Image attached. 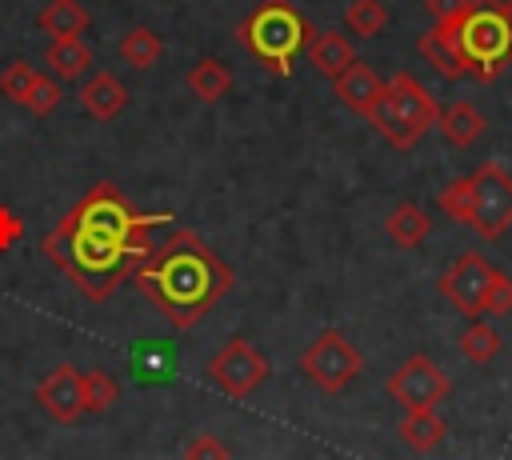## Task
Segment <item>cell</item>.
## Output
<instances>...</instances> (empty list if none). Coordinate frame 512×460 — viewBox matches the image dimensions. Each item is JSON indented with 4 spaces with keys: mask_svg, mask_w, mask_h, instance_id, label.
<instances>
[{
    "mask_svg": "<svg viewBox=\"0 0 512 460\" xmlns=\"http://www.w3.org/2000/svg\"><path fill=\"white\" fill-rule=\"evenodd\" d=\"M184 84H188V92H192L196 100L216 104V100H224V96L232 92V72H228L216 56H204V60L192 64V72L184 76Z\"/></svg>",
    "mask_w": 512,
    "mask_h": 460,
    "instance_id": "cell-17",
    "label": "cell"
},
{
    "mask_svg": "<svg viewBox=\"0 0 512 460\" xmlns=\"http://www.w3.org/2000/svg\"><path fill=\"white\" fill-rule=\"evenodd\" d=\"M80 104H84V112H88L92 120L108 124V120H116V116L128 108V88L120 84L116 72H92V76L80 84Z\"/></svg>",
    "mask_w": 512,
    "mask_h": 460,
    "instance_id": "cell-13",
    "label": "cell"
},
{
    "mask_svg": "<svg viewBox=\"0 0 512 460\" xmlns=\"http://www.w3.org/2000/svg\"><path fill=\"white\" fill-rule=\"evenodd\" d=\"M468 8H472V0H424V12H428L436 24L456 20V16H464Z\"/></svg>",
    "mask_w": 512,
    "mask_h": 460,
    "instance_id": "cell-31",
    "label": "cell"
},
{
    "mask_svg": "<svg viewBox=\"0 0 512 460\" xmlns=\"http://www.w3.org/2000/svg\"><path fill=\"white\" fill-rule=\"evenodd\" d=\"M116 52H120V60H124L128 68H152V64L164 56V40H160L152 28L136 24V28H128V32L116 40Z\"/></svg>",
    "mask_w": 512,
    "mask_h": 460,
    "instance_id": "cell-22",
    "label": "cell"
},
{
    "mask_svg": "<svg viewBox=\"0 0 512 460\" xmlns=\"http://www.w3.org/2000/svg\"><path fill=\"white\" fill-rule=\"evenodd\" d=\"M436 204H440V212H444L448 220H456V224H468V220H472V192H468V176H456V180H448V184L440 188Z\"/></svg>",
    "mask_w": 512,
    "mask_h": 460,
    "instance_id": "cell-26",
    "label": "cell"
},
{
    "mask_svg": "<svg viewBox=\"0 0 512 460\" xmlns=\"http://www.w3.org/2000/svg\"><path fill=\"white\" fill-rule=\"evenodd\" d=\"M416 48H420V56L444 76V80H460V76H468V68H464V56H460V48H456V36H452V20H444V24H432L420 40H416Z\"/></svg>",
    "mask_w": 512,
    "mask_h": 460,
    "instance_id": "cell-15",
    "label": "cell"
},
{
    "mask_svg": "<svg viewBox=\"0 0 512 460\" xmlns=\"http://www.w3.org/2000/svg\"><path fill=\"white\" fill-rule=\"evenodd\" d=\"M120 396V384L104 372V368H88L84 372V412H108Z\"/></svg>",
    "mask_w": 512,
    "mask_h": 460,
    "instance_id": "cell-25",
    "label": "cell"
},
{
    "mask_svg": "<svg viewBox=\"0 0 512 460\" xmlns=\"http://www.w3.org/2000/svg\"><path fill=\"white\" fill-rule=\"evenodd\" d=\"M488 312H492V316L512 312V280H508L504 272L496 276V288H492V296H488Z\"/></svg>",
    "mask_w": 512,
    "mask_h": 460,
    "instance_id": "cell-32",
    "label": "cell"
},
{
    "mask_svg": "<svg viewBox=\"0 0 512 460\" xmlns=\"http://www.w3.org/2000/svg\"><path fill=\"white\" fill-rule=\"evenodd\" d=\"M360 368H364L360 348H356L344 332H336V328L320 332V336L300 352V372H304L320 392H344V388L360 376Z\"/></svg>",
    "mask_w": 512,
    "mask_h": 460,
    "instance_id": "cell-6",
    "label": "cell"
},
{
    "mask_svg": "<svg viewBox=\"0 0 512 460\" xmlns=\"http://www.w3.org/2000/svg\"><path fill=\"white\" fill-rule=\"evenodd\" d=\"M456 348H460V356H464V360H472V364H488V360L500 352V336H496V328H492V324L472 320V324L460 332Z\"/></svg>",
    "mask_w": 512,
    "mask_h": 460,
    "instance_id": "cell-23",
    "label": "cell"
},
{
    "mask_svg": "<svg viewBox=\"0 0 512 460\" xmlns=\"http://www.w3.org/2000/svg\"><path fill=\"white\" fill-rule=\"evenodd\" d=\"M44 64H48L56 76H64V80H76L80 72H88V64H92V48H88L80 36L48 40V48H44Z\"/></svg>",
    "mask_w": 512,
    "mask_h": 460,
    "instance_id": "cell-21",
    "label": "cell"
},
{
    "mask_svg": "<svg viewBox=\"0 0 512 460\" xmlns=\"http://www.w3.org/2000/svg\"><path fill=\"white\" fill-rule=\"evenodd\" d=\"M36 400L40 408L60 420V424H72L80 412H84V372L76 364H56L40 384H36Z\"/></svg>",
    "mask_w": 512,
    "mask_h": 460,
    "instance_id": "cell-11",
    "label": "cell"
},
{
    "mask_svg": "<svg viewBox=\"0 0 512 460\" xmlns=\"http://www.w3.org/2000/svg\"><path fill=\"white\" fill-rule=\"evenodd\" d=\"M36 80H40V72H36L28 60H12V64H4V72H0V92H4L8 100L24 104L28 92L36 88Z\"/></svg>",
    "mask_w": 512,
    "mask_h": 460,
    "instance_id": "cell-27",
    "label": "cell"
},
{
    "mask_svg": "<svg viewBox=\"0 0 512 460\" xmlns=\"http://www.w3.org/2000/svg\"><path fill=\"white\" fill-rule=\"evenodd\" d=\"M436 128L444 132V140H448L452 148H468V144H476V140L484 136V116H480L476 104H468V100H452L448 108H440Z\"/></svg>",
    "mask_w": 512,
    "mask_h": 460,
    "instance_id": "cell-16",
    "label": "cell"
},
{
    "mask_svg": "<svg viewBox=\"0 0 512 460\" xmlns=\"http://www.w3.org/2000/svg\"><path fill=\"white\" fill-rule=\"evenodd\" d=\"M56 104H60V80L40 72V80H36V88L28 92L24 108H28L36 120H44V116H52V112H56Z\"/></svg>",
    "mask_w": 512,
    "mask_h": 460,
    "instance_id": "cell-28",
    "label": "cell"
},
{
    "mask_svg": "<svg viewBox=\"0 0 512 460\" xmlns=\"http://www.w3.org/2000/svg\"><path fill=\"white\" fill-rule=\"evenodd\" d=\"M332 88H336V100L348 108V112H356V116H372V108L380 104V96H384V80L364 64V60H356L352 68H344L336 80H332Z\"/></svg>",
    "mask_w": 512,
    "mask_h": 460,
    "instance_id": "cell-12",
    "label": "cell"
},
{
    "mask_svg": "<svg viewBox=\"0 0 512 460\" xmlns=\"http://www.w3.org/2000/svg\"><path fill=\"white\" fill-rule=\"evenodd\" d=\"M40 32H48L52 40H64V36H80L88 28V8L80 0H48V8L36 16Z\"/></svg>",
    "mask_w": 512,
    "mask_h": 460,
    "instance_id": "cell-20",
    "label": "cell"
},
{
    "mask_svg": "<svg viewBox=\"0 0 512 460\" xmlns=\"http://www.w3.org/2000/svg\"><path fill=\"white\" fill-rule=\"evenodd\" d=\"M436 116H440L436 96H432L416 76L396 72L392 80H384V96H380V104L372 108L368 124H372L392 148L408 152V148H416V140L436 124Z\"/></svg>",
    "mask_w": 512,
    "mask_h": 460,
    "instance_id": "cell-5",
    "label": "cell"
},
{
    "mask_svg": "<svg viewBox=\"0 0 512 460\" xmlns=\"http://www.w3.org/2000/svg\"><path fill=\"white\" fill-rule=\"evenodd\" d=\"M504 16H508V28H512V0H504Z\"/></svg>",
    "mask_w": 512,
    "mask_h": 460,
    "instance_id": "cell-33",
    "label": "cell"
},
{
    "mask_svg": "<svg viewBox=\"0 0 512 460\" xmlns=\"http://www.w3.org/2000/svg\"><path fill=\"white\" fill-rule=\"evenodd\" d=\"M388 392L404 412H428L452 392V380L444 376V368H436L428 356L416 352L388 376Z\"/></svg>",
    "mask_w": 512,
    "mask_h": 460,
    "instance_id": "cell-10",
    "label": "cell"
},
{
    "mask_svg": "<svg viewBox=\"0 0 512 460\" xmlns=\"http://www.w3.org/2000/svg\"><path fill=\"white\" fill-rule=\"evenodd\" d=\"M468 192H472L468 228H476L480 240H500L512 228V176L500 164H480L468 176Z\"/></svg>",
    "mask_w": 512,
    "mask_h": 460,
    "instance_id": "cell-8",
    "label": "cell"
},
{
    "mask_svg": "<svg viewBox=\"0 0 512 460\" xmlns=\"http://www.w3.org/2000/svg\"><path fill=\"white\" fill-rule=\"evenodd\" d=\"M184 460H232V452H228V444H224L220 436L200 432V436L184 448Z\"/></svg>",
    "mask_w": 512,
    "mask_h": 460,
    "instance_id": "cell-29",
    "label": "cell"
},
{
    "mask_svg": "<svg viewBox=\"0 0 512 460\" xmlns=\"http://www.w3.org/2000/svg\"><path fill=\"white\" fill-rule=\"evenodd\" d=\"M400 440L412 448V452H432L440 440H444V432H448V424H444V416L436 412V408H428V412H404V420H400Z\"/></svg>",
    "mask_w": 512,
    "mask_h": 460,
    "instance_id": "cell-19",
    "label": "cell"
},
{
    "mask_svg": "<svg viewBox=\"0 0 512 460\" xmlns=\"http://www.w3.org/2000/svg\"><path fill=\"white\" fill-rule=\"evenodd\" d=\"M456 48L472 80L488 84L512 64V28L504 16V0H472L464 16L452 20Z\"/></svg>",
    "mask_w": 512,
    "mask_h": 460,
    "instance_id": "cell-4",
    "label": "cell"
},
{
    "mask_svg": "<svg viewBox=\"0 0 512 460\" xmlns=\"http://www.w3.org/2000/svg\"><path fill=\"white\" fill-rule=\"evenodd\" d=\"M304 56H308V64H312L320 76H328V80H336L344 68L356 64V48H352V40H348L344 32H336V28L316 32V36L308 40Z\"/></svg>",
    "mask_w": 512,
    "mask_h": 460,
    "instance_id": "cell-14",
    "label": "cell"
},
{
    "mask_svg": "<svg viewBox=\"0 0 512 460\" xmlns=\"http://www.w3.org/2000/svg\"><path fill=\"white\" fill-rule=\"evenodd\" d=\"M268 376H272L268 356H264L252 340H244V336H232V340L208 360V380H212L220 392L236 396V400L252 396Z\"/></svg>",
    "mask_w": 512,
    "mask_h": 460,
    "instance_id": "cell-9",
    "label": "cell"
},
{
    "mask_svg": "<svg viewBox=\"0 0 512 460\" xmlns=\"http://www.w3.org/2000/svg\"><path fill=\"white\" fill-rule=\"evenodd\" d=\"M160 224H172V212H140L112 180H96L44 236V256L92 304H104L152 256Z\"/></svg>",
    "mask_w": 512,
    "mask_h": 460,
    "instance_id": "cell-1",
    "label": "cell"
},
{
    "mask_svg": "<svg viewBox=\"0 0 512 460\" xmlns=\"http://www.w3.org/2000/svg\"><path fill=\"white\" fill-rule=\"evenodd\" d=\"M384 228H388L392 244H400V248H416V244H424V236L432 232V220H428V212H424L420 204L400 200V204L388 212Z\"/></svg>",
    "mask_w": 512,
    "mask_h": 460,
    "instance_id": "cell-18",
    "label": "cell"
},
{
    "mask_svg": "<svg viewBox=\"0 0 512 460\" xmlns=\"http://www.w3.org/2000/svg\"><path fill=\"white\" fill-rule=\"evenodd\" d=\"M132 280L140 296L180 332L200 324L212 304L224 300L236 284L232 268L192 228H176L164 244H156Z\"/></svg>",
    "mask_w": 512,
    "mask_h": 460,
    "instance_id": "cell-2",
    "label": "cell"
},
{
    "mask_svg": "<svg viewBox=\"0 0 512 460\" xmlns=\"http://www.w3.org/2000/svg\"><path fill=\"white\" fill-rule=\"evenodd\" d=\"M344 24L352 36H364V40L380 36L388 28V8H384V0H352L344 8Z\"/></svg>",
    "mask_w": 512,
    "mask_h": 460,
    "instance_id": "cell-24",
    "label": "cell"
},
{
    "mask_svg": "<svg viewBox=\"0 0 512 460\" xmlns=\"http://www.w3.org/2000/svg\"><path fill=\"white\" fill-rule=\"evenodd\" d=\"M496 276H500V268L484 256V252H460L448 268H444V276H440V296L456 308V312H464V316H484L488 312V296H492V288H496Z\"/></svg>",
    "mask_w": 512,
    "mask_h": 460,
    "instance_id": "cell-7",
    "label": "cell"
},
{
    "mask_svg": "<svg viewBox=\"0 0 512 460\" xmlns=\"http://www.w3.org/2000/svg\"><path fill=\"white\" fill-rule=\"evenodd\" d=\"M24 236V220L8 208V204H0V252H8V248H16V240Z\"/></svg>",
    "mask_w": 512,
    "mask_h": 460,
    "instance_id": "cell-30",
    "label": "cell"
},
{
    "mask_svg": "<svg viewBox=\"0 0 512 460\" xmlns=\"http://www.w3.org/2000/svg\"><path fill=\"white\" fill-rule=\"evenodd\" d=\"M316 28L300 16L292 0H260L240 24H236V44L264 64L272 76H292L296 56L308 48Z\"/></svg>",
    "mask_w": 512,
    "mask_h": 460,
    "instance_id": "cell-3",
    "label": "cell"
}]
</instances>
